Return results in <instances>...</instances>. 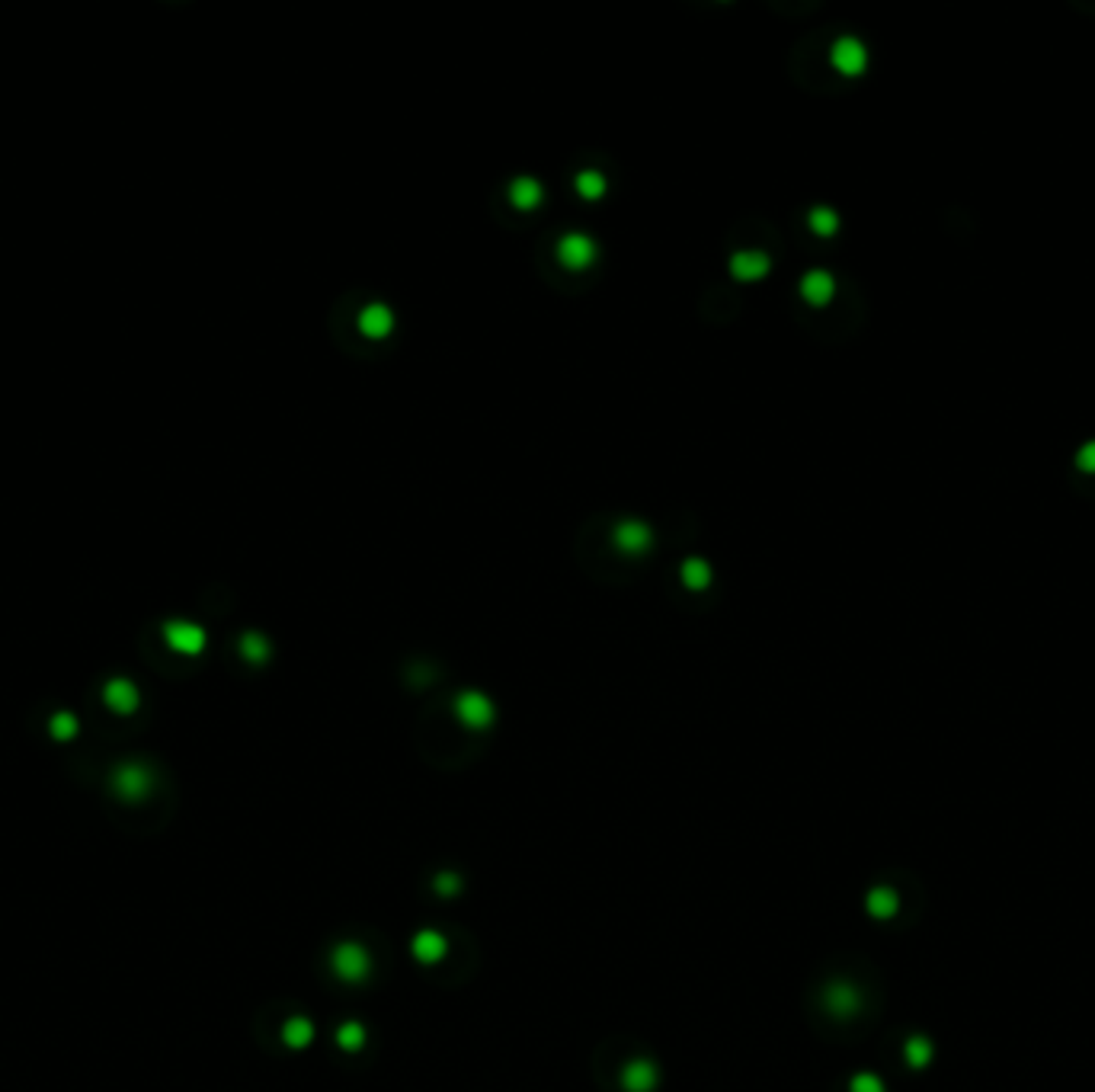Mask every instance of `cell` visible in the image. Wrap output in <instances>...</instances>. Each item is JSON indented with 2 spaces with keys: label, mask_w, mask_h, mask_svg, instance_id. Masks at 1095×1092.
Listing matches in <instances>:
<instances>
[{
  "label": "cell",
  "mask_w": 1095,
  "mask_h": 1092,
  "mask_svg": "<svg viewBox=\"0 0 1095 1092\" xmlns=\"http://www.w3.org/2000/svg\"><path fill=\"white\" fill-rule=\"evenodd\" d=\"M52 727H55V737H62V740H64V737H75L77 734V725L71 721V718H58Z\"/></svg>",
  "instance_id": "13"
},
{
  "label": "cell",
  "mask_w": 1095,
  "mask_h": 1092,
  "mask_svg": "<svg viewBox=\"0 0 1095 1092\" xmlns=\"http://www.w3.org/2000/svg\"><path fill=\"white\" fill-rule=\"evenodd\" d=\"M1076 468L1085 474H1095V439L1079 445V452H1076Z\"/></svg>",
  "instance_id": "10"
},
{
  "label": "cell",
  "mask_w": 1095,
  "mask_h": 1092,
  "mask_svg": "<svg viewBox=\"0 0 1095 1092\" xmlns=\"http://www.w3.org/2000/svg\"><path fill=\"white\" fill-rule=\"evenodd\" d=\"M413 952H417V958H420V961H426V965H432V961H439V958H443V952H445L443 935H436V933H420V935H417V939H413Z\"/></svg>",
  "instance_id": "5"
},
{
  "label": "cell",
  "mask_w": 1095,
  "mask_h": 1092,
  "mask_svg": "<svg viewBox=\"0 0 1095 1092\" xmlns=\"http://www.w3.org/2000/svg\"><path fill=\"white\" fill-rule=\"evenodd\" d=\"M113 788L119 791V798L141 801L151 791V778L141 766H119V772L113 776Z\"/></svg>",
  "instance_id": "1"
},
{
  "label": "cell",
  "mask_w": 1095,
  "mask_h": 1092,
  "mask_svg": "<svg viewBox=\"0 0 1095 1092\" xmlns=\"http://www.w3.org/2000/svg\"><path fill=\"white\" fill-rule=\"evenodd\" d=\"M334 967H337V974L343 980H362V977L369 974V955L362 952L359 946H337L334 952Z\"/></svg>",
  "instance_id": "2"
},
{
  "label": "cell",
  "mask_w": 1095,
  "mask_h": 1092,
  "mask_svg": "<svg viewBox=\"0 0 1095 1092\" xmlns=\"http://www.w3.org/2000/svg\"><path fill=\"white\" fill-rule=\"evenodd\" d=\"M826 1003H830V1009L836 1016H852L855 1009H859V1003H862V997H859V990L849 987V984H836V987L826 990Z\"/></svg>",
  "instance_id": "3"
},
{
  "label": "cell",
  "mask_w": 1095,
  "mask_h": 1092,
  "mask_svg": "<svg viewBox=\"0 0 1095 1092\" xmlns=\"http://www.w3.org/2000/svg\"><path fill=\"white\" fill-rule=\"evenodd\" d=\"M906 1061H910V1067H926V1063L932 1061V1044H929V1038L913 1035V1038L906 1041Z\"/></svg>",
  "instance_id": "8"
},
{
  "label": "cell",
  "mask_w": 1095,
  "mask_h": 1092,
  "mask_svg": "<svg viewBox=\"0 0 1095 1092\" xmlns=\"http://www.w3.org/2000/svg\"><path fill=\"white\" fill-rule=\"evenodd\" d=\"M340 1044H343V1048H359V1044H362V1029H359V1025L340 1029Z\"/></svg>",
  "instance_id": "12"
},
{
  "label": "cell",
  "mask_w": 1095,
  "mask_h": 1092,
  "mask_svg": "<svg viewBox=\"0 0 1095 1092\" xmlns=\"http://www.w3.org/2000/svg\"><path fill=\"white\" fill-rule=\"evenodd\" d=\"M625 1082H628V1089H632V1092H651L653 1082H657V1076H653L651 1063L638 1061V1063H632V1067H628V1073H625Z\"/></svg>",
  "instance_id": "6"
},
{
  "label": "cell",
  "mask_w": 1095,
  "mask_h": 1092,
  "mask_svg": "<svg viewBox=\"0 0 1095 1092\" xmlns=\"http://www.w3.org/2000/svg\"><path fill=\"white\" fill-rule=\"evenodd\" d=\"M897 907H900V900H897V894L891 891V887H874V891L868 894V913L878 916V920L894 916Z\"/></svg>",
  "instance_id": "4"
},
{
  "label": "cell",
  "mask_w": 1095,
  "mask_h": 1092,
  "mask_svg": "<svg viewBox=\"0 0 1095 1092\" xmlns=\"http://www.w3.org/2000/svg\"><path fill=\"white\" fill-rule=\"evenodd\" d=\"M285 1044H292V1048H305L308 1041H311V1025L305 1019H292L285 1022Z\"/></svg>",
  "instance_id": "9"
},
{
  "label": "cell",
  "mask_w": 1095,
  "mask_h": 1092,
  "mask_svg": "<svg viewBox=\"0 0 1095 1092\" xmlns=\"http://www.w3.org/2000/svg\"><path fill=\"white\" fill-rule=\"evenodd\" d=\"M836 62L849 74H859L865 68V49L859 42H843L836 49Z\"/></svg>",
  "instance_id": "7"
},
{
  "label": "cell",
  "mask_w": 1095,
  "mask_h": 1092,
  "mask_svg": "<svg viewBox=\"0 0 1095 1092\" xmlns=\"http://www.w3.org/2000/svg\"><path fill=\"white\" fill-rule=\"evenodd\" d=\"M849 1089H852V1092H884V1082L878 1080L874 1073H859Z\"/></svg>",
  "instance_id": "11"
}]
</instances>
